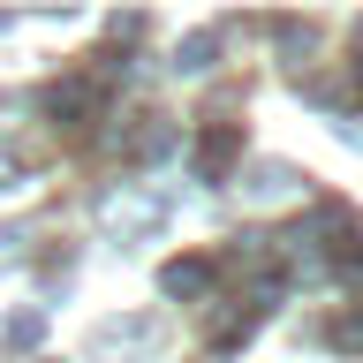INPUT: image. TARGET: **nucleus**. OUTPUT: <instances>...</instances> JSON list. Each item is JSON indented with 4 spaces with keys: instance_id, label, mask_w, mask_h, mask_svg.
<instances>
[]
</instances>
